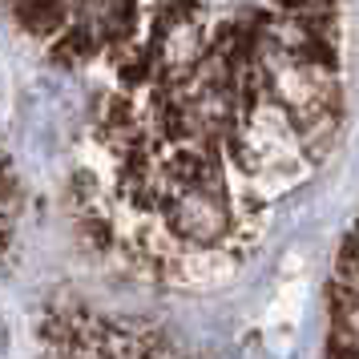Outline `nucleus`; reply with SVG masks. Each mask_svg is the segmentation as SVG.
<instances>
[{"instance_id":"nucleus-1","label":"nucleus","mask_w":359,"mask_h":359,"mask_svg":"<svg viewBox=\"0 0 359 359\" xmlns=\"http://www.w3.org/2000/svg\"><path fill=\"white\" fill-rule=\"evenodd\" d=\"M327 359H359V222L327 283Z\"/></svg>"}]
</instances>
